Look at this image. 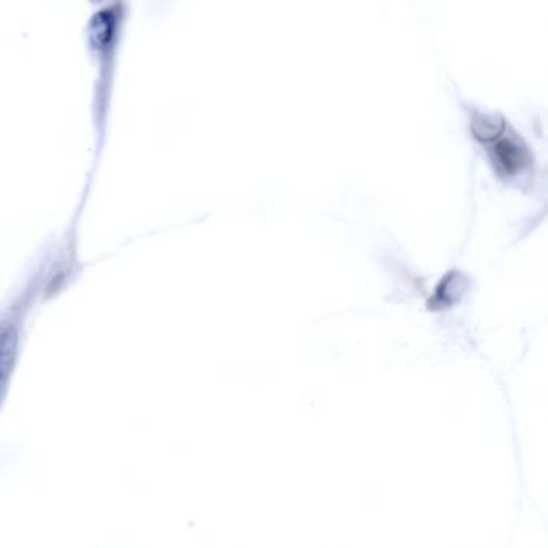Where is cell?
I'll list each match as a JSON object with an SVG mask.
<instances>
[{
  "mask_svg": "<svg viewBox=\"0 0 548 548\" xmlns=\"http://www.w3.org/2000/svg\"><path fill=\"white\" fill-rule=\"evenodd\" d=\"M484 144L491 145L492 158L499 171L505 172L507 176H515L526 168L529 163V155L524 148L523 142L516 137H508L505 126L502 131L497 132L494 137L486 140Z\"/></svg>",
  "mask_w": 548,
  "mask_h": 548,
  "instance_id": "2",
  "label": "cell"
},
{
  "mask_svg": "<svg viewBox=\"0 0 548 548\" xmlns=\"http://www.w3.org/2000/svg\"><path fill=\"white\" fill-rule=\"evenodd\" d=\"M25 333L23 306L13 304L0 315V410L4 407L20 362Z\"/></svg>",
  "mask_w": 548,
  "mask_h": 548,
  "instance_id": "1",
  "label": "cell"
}]
</instances>
